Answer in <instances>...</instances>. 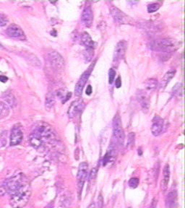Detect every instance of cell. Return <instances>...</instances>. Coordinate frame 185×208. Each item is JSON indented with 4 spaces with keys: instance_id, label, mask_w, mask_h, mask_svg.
<instances>
[{
    "instance_id": "obj_22",
    "label": "cell",
    "mask_w": 185,
    "mask_h": 208,
    "mask_svg": "<svg viewBox=\"0 0 185 208\" xmlns=\"http://www.w3.org/2000/svg\"><path fill=\"white\" fill-rule=\"evenodd\" d=\"M145 89L149 91H153L155 90L158 87V80L156 79L151 78L147 80L145 83Z\"/></svg>"
},
{
    "instance_id": "obj_35",
    "label": "cell",
    "mask_w": 185,
    "mask_h": 208,
    "mask_svg": "<svg viewBox=\"0 0 185 208\" xmlns=\"http://www.w3.org/2000/svg\"><path fill=\"white\" fill-rule=\"evenodd\" d=\"M88 208H95V203H91L90 205L88 206Z\"/></svg>"
},
{
    "instance_id": "obj_23",
    "label": "cell",
    "mask_w": 185,
    "mask_h": 208,
    "mask_svg": "<svg viewBox=\"0 0 185 208\" xmlns=\"http://www.w3.org/2000/svg\"><path fill=\"white\" fill-rule=\"evenodd\" d=\"M26 59L28 60V62L32 65L35 66H41V62L39 61V59L37 58L36 56L32 54H29L26 57Z\"/></svg>"
},
{
    "instance_id": "obj_32",
    "label": "cell",
    "mask_w": 185,
    "mask_h": 208,
    "mask_svg": "<svg viewBox=\"0 0 185 208\" xmlns=\"http://www.w3.org/2000/svg\"><path fill=\"white\" fill-rule=\"evenodd\" d=\"M96 173H97V170L95 169H93L91 170V173H90V179H94L95 176H96Z\"/></svg>"
},
{
    "instance_id": "obj_27",
    "label": "cell",
    "mask_w": 185,
    "mask_h": 208,
    "mask_svg": "<svg viewBox=\"0 0 185 208\" xmlns=\"http://www.w3.org/2000/svg\"><path fill=\"white\" fill-rule=\"evenodd\" d=\"M139 182H140V181H139L138 178H130V181H129V182H128L129 186L131 187V188H132V189H135V188H137V187H138V186L139 185Z\"/></svg>"
},
{
    "instance_id": "obj_4",
    "label": "cell",
    "mask_w": 185,
    "mask_h": 208,
    "mask_svg": "<svg viewBox=\"0 0 185 208\" xmlns=\"http://www.w3.org/2000/svg\"><path fill=\"white\" fill-rule=\"evenodd\" d=\"M151 48L156 51L171 53L178 48V42L172 38L156 39L151 43Z\"/></svg>"
},
{
    "instance_id": "obj_28",
    "label": "cell",
    "mask_w": 185,
    "mask_h": 208,
    "mask_svg": "<svg viewBox=\"0 0 185 208\" xmlns=\"http://www.w3.org/2000/svg\"><path fill=\"white\" fill-rule=\"evenodd\" d=\"M173 93L175 95H179L182 93V83H177L173 88Z\"/></svg>"
},
{
    "instance_id": "obj_9",
    "label": "cell",
    "mask_w": 185,
    "mask_h": 208,
    "mask_svg": "<svg viewBox=\"0 0 185 208\" xmlns=\"http://www.w3.org/2000/svg\"><path fill=\"white\" fill-rule=\"evenodd\" d=\"M23 138V133L19 125L16 124L12 127L10 138V144L11 146H16L20 144Z\"/></svg>"
},
{
    "instance_id": "obj_18",
    "label": "cell",
    "mask_w": 185,
    "mask_h": 208,
    "mask_svg": "<svg viewBox=\"0 0 185 208\" xmlns=\"http://www.w3.org/2000/svg\"><path fill=\"white\" fill-rule=\"evenodd\" d=\"M170 180V168L169 165L166 163L163 170V178L161 182V189L162 192H166L168 189Z\"/></svg>"
},
{
    "instance_id": "obj_3",
    "label": "cell",
    "mask_w": 185,
    "mask_h": 208,
    "mask_svg": "<svg viewBox=\"0 0 185 208\" xmlns=\"http://www.w3.org/2000/svg\"><path fill=\"white\" fill-rule=\"evenodd\" d=\"M26 182H28V180L23 174L20 173L14 174L0 186V196H4L6 194H12Z\"/></svg>"
},
{
    "instance_id": "obj_37",
    "label": "cell",
    "mask_w": 185,
    "mask_h": 208,
    "mask_svg": "<svg viewBox=\"0 0 185 208\" xmlns=\"http://www.w3.org/2000/svg\"><path fill=\"white\" fill-rule=\"evenodd\" d=\"M128 208H132V207H128Z\"/></svg>"
},
{
    "instance_id": "obj_16",
    "label": "cell",
    "mask_w": 185,
    "mask_h": 208,
    "mask_svg": "<svg viewBox=\"0 0 185 208\" xmlns=\"http://www.w3.org/2000/svg\"><path fill=\"white\" fill-rule=\"evenodd\" d=\"M166 208H177V193L175 190H171L168 193L165 198Z\"/></svg>"
},
{
    "instance_id": "obj_2",
    "label": "cell",
    "mask_w": 185,
    "mask_h": 208,
    "mask_svg": "<svg viewBox=\"0 0 185 208\" xmlns=\"http://www.w3.org/2000/svg\"><path fill=\"white\" fill-rule=\"evenodd\" d=\"M30 196L31 188L28 182L11 194L10 199V205L13 208L23 207L28 204Z\"/></svg>"
},
{
    "instance_id": "obj_10",
    "label": "cell",
    "mask_w": 185,
    "mask_h": 208,
    "mask_svg": "<svg viewBox=\"0 0 185 208\" xmlns=\"http://www.w3.org/2000/svg\"><path fill=\"white\" fill-rule=\"evenodd\" d=\"M85 103L84 101L82 99H78L76 101H74L70 104L69 109H68V116L70 118H74L76 116H78L82 109H84Z\"/></svg>"
},
{
    "instance_id": "obj_19",
    "label": "cell",
    "mask_w": 185,
    "mask_h": 208,
    "mask_svg": "<svg viewBox=\"0 0 185 208\" xmlns=\"http://www.w3.org/2000/svg\"><path fill=\"white\" fill-rule=\"evenodd\" d=\"M176 74V70L174 69H171L164 74L163 78L161 79V83H160V88L161 89H164L166 87V85L169 84L170 80L174 78Z\"/></svg>"
},
{
    "instance_id": "obj_25",
    "label": "cell",
    "mask_w": 185,
    "mask_h": 208,
    "mask_svg": "<svg viewBox=\"0 0 185 208\" xmlns=\"http://www.w3.org/2000/svg\"><path fill=\"white\" fill-rule=\"evenodd\" d=\"M4 99L5 101L7 102V103L9 104L10 106H13L15 105V99L12 94H5V96L4 97Z\"/></svg>"
},
{
    "instance_id": "obj_7",
    "label": "cell",
    "mask_w": 185,
    "mask_h": 208,
    "mask_svg": "<svg viewBox=\"0 0 185 208\" xmlns=\"http://www.w3.org/2000/svg\"><path fill=\"white\" fill-rule=\"evenodd\" d=\"M46 59L52 68L57 71H62L64 68V60L59 53L51 51L47 54Z\"/></svg>"
},
{
    "instance_id": "obj_26",
    "label": "cell",
    "mask_w": 185,
    "mask_h": 208,
    "mask_svg": "<svg viewBox=\"0 0 185 208\" xmlns=\"http://www.w3.org/2000/svg\"><path fill=\"white\" fill-rule=\"evenodd\" d=\"M160 8V5L158 3H153V4H151V5H149L147 6V12H149V13H153V12H155L159 10V9Z\"/></svg>"
},
{
    "instance_id": "obj_8",
    "label": "cell",
    "mask_w": 185,
    "mask_h": 208,
    "mask_svg": "<svg viewBox=\"0 0 185 208\" xmlns=\"http://www.w3.org/2000/svg\"><path fill=\"white\" fill-rule=\"evenodd\" d=\"M110 11L114 19L119 24H130L132 22V20L130 17L127 15L125 13L121 11L119 8L116 7L115 6L111 5L110 7Z\"/></svg>"
},
{
    "instance_id": "obj_30",
    "label": "cell",
    "mask_w": 185,
    "mask_h": 208,
    "mask_svg": "<svg viewBox=\"0 0 185 208\" xmlns=\"http://www.w3.org/2000/svg\"><path fill=\"white\" fill-rule=\"evenodd\" d=\"M8 22V19L6 15L0 13V26H5Z\"/></svg>"
},
{
    "instance_id": "obj_11",
    "label": "cell",
    "mask_w": 185,
    "mask_h": 208,
    "mask_svg": "<svg viewBox=\"0 0 185 208\" xmlns=\"http://www.w3.org/2000/svg\"><path fill=\"white\" fill-rule=\"evenodd\" d=\"M91 66L88 69L87 71H86L83 73L81 77L79 79V80L77 82V84L75 85V88H74V93H75V95L77 96H80L82 93V90L83 88H84L85 85H86L87 81H88L89 77H90V72H91V70H90Z\"/></svg>"
},
{
    "instance_id": "obj_15",
    "label": "cell",
    "mask_w": 185,
    "mask_h": 208,
    "mask_svg": "<svg viewBox=\"0 0 185 208\" xmlns=\"http://www.w3.org/2000/svg\"><path fill=\"white\" fill-rule=\"evenodd\" d=\"M137 99L138 103H140L141 108L143 111H147L149 109L150 101L148 95L144 90H140L137 93Z\"/></svg>"
},
{
    "instance_id": "obj_14",
    "label": "cell",
    "mask_w": 185,
    "mask_h": 208,
    "mask_svg": "<svg viewBox=\"0 0 185 208\" xmlns=\"http://www.w3.org/2000/svg\"><path fill=\"white\" fill-rule=\"evenodd\" d=\"M81 20H82L83 25L86 27L89 28V27L91 26V25L93 23V16L92 10H91V7L90 6H86L84 8V10H82Z\"/></svg>"
},
{
    "instance_id": "obj_31",
    "label": "cell",
    "mask_w": 185,
    "mask_h": 208,
    "mask_svg": "<svg viewBox=\"0 0 185 208\" xmlns=\"http://www.w3.org/2000/svg\"><path fill=\"white\" fill-rule=\"evenodd\" d=\"M115 85L117 88H119L122 86V80L120 77H118L115 81Z\"/></svg>"
},
{
    "instance_id": "obj_12",
    "label": "cell",
    "mask_w": 185,
    "mask_h": 208,
    "mask_svg": "<svg viewBox=\"0 0 185 208\" xmlns=\"http://www.w3.org/2000/svg\"><path fill=\"white\" fill-rule=\"evenodd\" d=\"M127 43L125 41H120L117 43L114 52V61L118 62L122 59L125 55Z\"/></svg>"
},
{
    "instance_id": "obj_17",
    "label": "cell",
    "mask_w": 185,
    "mask_h": 208,
    "mask_svg": "<svg viewBox=\"0 0 185 208\" xmlns=\"http://www.w3.org/2000/svg\"><path fill=\"white\" fill-rule=\"evenodd\" d=\"M7 35L12 38H22L24 36V32L19 26L11 24L7 29Z\"/></svg>"
},
{
    "instance_id": "obj_13",
    "label": "cell",
    "mask_w": 185,
    "mask_h": 208,
    "mask_svg": "<svg viewBox=\"0 0 185 208\" xmlns=\"http://www.w3.org/2000/svg\"><path fill=\"white\" fill-rule=\"evenodd\" d=\"M163 128V119L159 116H155L153 118L151 125V132L153 135L157 137L161 134Z\"/></svg>"
},
{
    "instance_id": "obj_29",
    "label": "cell",
    "mask_w": 185,
    "mask_h": 208,
    "mask_svg": "<svg viewBox=\"0 0 185 208\" xmlns=\"http://www.w3.org/2000/svg\"><path fill=\"white\" fill-rule=\"evenodd\" d=\"M116 76V71L114 69H110L109 71V82L110 84H112L114 81Z\"/></svg>"
},
{
    "instance_id": "obj_36",
    "label": "cell",
    "mask_w": 185,
    "mask_h": 208,
    "mask_svg": "<svg viewBox=\"0 0 185 208\" xmlns=\"http://www.w3.org/2000/svg\"><path fill=\"white\" fill-rule=\"evenodd\" d=\"M0 46H1V44H0Z\"/></svg>"
},
{
    "instance_id": "obj_20",
    "label": "cell",
    "mask_w": 185,
    "mask_h": 208,
    "mask_svg": "<svg viewBox=\"0 0 185 208\" xmlns=\"http://www.w3.org/2000/svg\"><path fill=\"white\" fill-rule=\"evenodd\" d=\"M81 42L86 46L87 49H92L94 48V42L91 38L90 35L87 32H83L80 36Z\"/></svg>"
},
{
    "instance_id": "obj_1",
    "label": "cell",
    "mask_w": 185,
    "mask_h": 208,
    "mask_svg": "<svg viewBox=\"0 0 185 208\" xmlns=\"http://www.w3.org/2000/svg\"><path fill=\"white\" fill-rule=\"evenodd\" d=\"M56 140L53 128L48 124L40 123L34 129L30 135V142L35 148H39L45 143H51Z\"/></svg>"
},
{
    "instance_id": "obj_5",
    "label": "cell",
    "mask_w": 185,
    "mask_h": 208,
    "mask_svg": "<svg viewBox=\"0 0 185 208\" xmlns=\"http://www.w3.org/2000/svg\"><path fill=\"white\" fill-rule=\"evenodd\" d=\"M112 126H113L112 143L116 147H122L124 142V132L122 128L121 118L119 115L114 116Z\"/></svg>"
},
{
    "instance_id": "obj_21",
    "label": "cell",
    "mask_w": 185,
    "mask_h": 208,
    "mask_svg": "<svg viewBox=\"0 0 185 208\" xmlns=\"http://www.w3.org/2000/svg\"><path fill=\"white\" fill-rule=\"evenodd\" d=\"M55 104V95L53 93H48L45 100V107L48 111H50Z\"/></svg>"
},
{
    "instance_id": "obj_34",
    "label": "cell",
    "mask_w": 185,
    "mask_h": 208,
    "mask_svg": "<svg viewBox=\"0 0 185 208\" xmlns=\"http://www.w3.org/2000/svg\"><path fill=\"white\" fill-rule=\"evenodd\" d=\"M8 80V78L6 76L4 75H0V81L2 82H6Z\"/></svg>"
},
{
    "instance_id": "obj_33",
    "label": "cell",
    "mask_w": 185,
    "mask_h": 208,
    "mask_svg": "<svg viewBox=\"0 0 185 208\" xmlns=\"http://www.w3.org/2000/svg\"><path fill=\"white\" fill-rule=\"evenodd\" d=\"M91 93H92V87H91V85H88L86 89V94L90 95Z\"/></svg>"
},
{
    "instance_id": "obj_24",
    "label": "cell",
    "mask_w": 185,
    "mask_h": 208,
    "mask_svg": "<svg viewBox=\"0 0 185 208\" xmlns=\"http://www.w3.org/2000/svg\"><path fill=\"white\" fill-rule=\"evenodd\" d=\"M10 113L9 108L7 104L0 102V118L7 116Z\"/></svg>"
},
{
    "instance_id": "obj_6",
    "label": "cell",
    "mask_w": 185,
    "mask_h": 208,
    "mask_svg": "<svg viewBox=\"0 0 185 208\" xmlns=\"http://www.w3.org/2000/svg\"><path fill=\"white\" fill-rule=\"evenodd\" d=\"M88 164L86 162H82L78 167V174H77V182H78V197H80L82 193L84 184L86 182L87 176H88Z\"/></svg>"
}]
</instances>
